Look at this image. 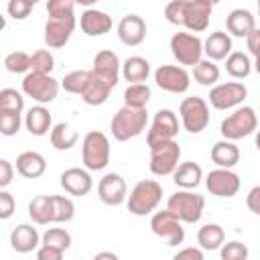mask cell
<instances>
[{
	"instance_id": "1",
	"label": "cell",
	"mask_w": 260,
	"mask_h": 260,
	"mask_svg": "<svg viewBox=\"0 0 260 260\" xmlns=\"http://www.w3.org/2000/svg\"><path fill=\"white\" fill-rule=\"evenodd\" d=\"M146 124H148L146 108H132V106L124 104V108H120L114 114V118L110 122V130L118 142H126L130 138L140 136L146 130Z\"/></svg>"
},
{
	"instance_id": "2",
	"label": "cell",
	"mask_w": 260,
	"mask_h": 260,
	"mask_svg": "<svg viewBox=\"0 0 260 260\" xmlns=\"http://www.w3.org/2000/svg\"><path fill=\"white\" fill-rule=\"evenodd\" d=\"M160 199H162V187L152 179H142L132 187L126 199V207L132 215H148L158 207Z\"/></svg>"
},
{
	"instance_id": "3",
	"label": "cell",
	"mask_w": 260,
	"mask_h": 260,
	"mask_svg": "<svg viewBox=\"0 0 260 260\" xmlns=\"http://www.w3.org/2000/svg\"><path fill=\"white\" fill-rule=\"evenodd\" d=\"M203 207H205L203 195H199L191 189H181V191L173 193L167 201V209L173 215H177L183 223H197L203 215Z\"/></svg>"
},
{
	"instance_id": "4",
	"label": "cell",
	"mask_w": 260,
	"mask_h": 260,
	"mask_svg": "<svg viewBox=\"0 0 260 260\" xmlns=\"http://www.w3.org/2000/svg\"><path fill=\"white\" fill-rule=\"evenodd\" d=\"M81 160L87 171H102L110 162V140L104 132L91 130L81 142Z\"/></svg>"
},
{
	"instance_id": "5",
	"label": "cell",
	"mask_w": 260,
	"mask_h": 260,
	"mask_svg": "<svg viewBox=\"0 0 260 260\" xmlns=\"http://www.w3.org/2000/svg\"><path fill=\"white\" fill-rule=\"evenodd\" d=\"M258 130V114L250 106L236 108L228 118L221 120L219 132L228 140H240Z\"/></svg>"
},
{
	"instance_id": "6",
	"label": "cell",
	"mask_w": 260,
	"mask_h": 260,
	"mask_svg": "<svg viewBox=\"0 0 260 260\" xmlns=\"http://www.w3.org/2000/svg\"><path fill=\"white\" fill-rule=\"evenodd\" d=\"M150 148V173L156 177H167L173 175L175 169L179 167V158H181V146L179 142L173 140H165V142H156Z\"/></svg>"
},
{
	"instance_id": "7",
	"label": "cell",
	"mask_w": 260,
	"mask_h": 260,
	"mask_svg": "<svg viewBox=\"0 0 260 260\" xmlns=\"http://www.w3.org/2000/svg\"><path fill=\"white\" fill-rule=\"evenodd\" d=\"M59 85L61 83L55 77H51V73L28 71L22 79V93L39 104H51L59 93Z\"/></svg>"
},
{
	"instance_id": "8",
	"label": "cell",
	"mask_w": 260,
	"mask_h": 260,
	"mask_svg": "<svg viewBox=\"0 0 260 260\" xmlns=\"http://www.w3.org/2000/svg\"><path fill=\"white\" fill-rule=\"evenodd\" d=\"M179 116L183 122V128L191 134H199L207 128L209 124V106L203 98L191 95L185 98L179 106Z\"/></svg>"
},
{
	"instance_id": "9",
	"label": "cell",
	"mask_w": 260,
	"mask_h": 260,
	"mask_svg": "<svg viewBox=\"0 0 260 260\" xmlns=\"http://www.w3.org/2000/svg\"><path fill=\"white\" fill-rule=\"evenodd\" d=\"M150 230L154 236H158L160 240L167 242V246H179L185 240V228L183 221L173 215L169 209L156 211L150 217Z\"/></svg>"
},
{
	"instance_id": "10",
	"label": "cell",
	"mask_w": 260,
	"mask_h": 260,
	"mask_svg": "<svg viewBox=\"0 0 260 260\" xmlns=\"http://www.w3.org/2000/svg\"><path fill=\"white\" fill-rule=\"evenodd\" d=\"M171 53L179 65H197L203 55V41L191 32H175L171 37Z\"/></svg>"
},
{
	"instance_id": "11",
	"label": "cell",
	"mask_w": 260,
	"mask_h": 260,
	"mask_svg": "<svg viewBox=\"0 0 260 260\" xmlns=\"http://www.w3.org/2000/svg\"><path fill=\"white\" fill-rule=\"evenodd\" d=\"M248 95V89L240 81H228V83H215L209 89V104L215 110H232L238 108Z\"/></svg>"
},
{
	"instance_id": "12",
	"label": "cell",
	"mask_w": 260,
	"mask_h": 260,
	"mask_svg": "<svg viewBox=\"0 0 260 260\" xmlns=\"http://www.w3.org/2000/svg\"><path fill=\"white\" fill-rule=\"evenodd\" d=\"M179 134V118L173 110H158L152 118V124L146 132V144L152 146L156 142L173 140Z\"/></svg>"
},
{
	"instance_id": "13",
	"label": "cell",
	"mask_w": 260,
	"mask_h": 260,
	"mask_svg": "<svg viewBox=\"0 0 260 260\" xmlns=\"http://www.w3.org/2000/svg\"><path fill=\"white\" fill-rule=\"evenodd\" d=\"M240 185H242L240 177L232 169H223V167L209 171L205 177V187L215 197H234L240 191Z\"/></svg>"
},
{
	"instance_id": "14",
	"label": "cell",
	"mask_w": 260,
	"mask_h": 260,
	"mask_svg": "<svg viewBox=\"0 0 260 260\" xmlns=\"http://www.w3.org/2000/svg\"><path fill=\"white\" fill-rule=\"evenodd\" d=\"M189 79L191 77L185 71V67H179V65H160L154 71L156 85L169 93H185L191 83Z\"/></svg>"
},
{
	"instance_id": "15",
	"label": "cell",
	"mask_w": 260,
	"mask_h": 260,
	"mask_svg": "<svg viewBox=\"0 0 260 260\" xmlns=\"http://www.w3.org/2000/svg\"><path fill=\"white\" fill-rule=\"evenodd\" d=\"M98 195H100L102 203H106V205H112V207L122 205L128 199V187H126L124 177L118 173L104 175L98 183Z\"/></svg>"
},
{
	"instance_id": "16",
	"label": "cell",
	"mask_w": 260,
	"mask_h": 260,
	"mask_svg": "<svg viewBox=\"0 0 260 260\" xmlns=\"http://www.w3.org/2000/svg\"><path fill=\"white\" fill-rule=\"evenodd\" d=\"M61 181V187L65 193L73 195V197H85L91 187H93V181H91V175L87 169H79V167H71V169H65L59 177Z\"/></svg>"
},
{
	"instance_id": "17",
	"label": "cell",
	"mask_w": 260,
	"mask_h": 260,
	"mask_svg": "<svg viewBox=\"0 0 260 260\" xmlns=\"http://www.w3.org/2000/svg\"><path fill=\"white\" fill-rule=\"evenodd\" d=\"M91 71L102 77L104 81H108L112 87L118 85V79H120V73H122V63L118 59V55L110 49H104L100 51L95 57H93V67Z\"/></svg>"
},
{
	"instance_id": "18",
	"label": "cell",
	"mask_w": 260,
	"mask_h": 260,
	"mask_svg": "<svg viewBox=\"0 0 260 260\" xmlns=\"http://www.w3.org/2000/svg\"><path fill=\"white\" fill-rule=\"evenodd\" d=\"M75 30V18H49L45 22V43L51 49H61L69 43Z\"/></svg>"
},
{
	"instance_id": "19",
	"label": "cell",
	"mask_w": 260,
	"mask_h": 260,
	"mask_svg": "<svg viewBox=\"0 0 260 260\" xmlns=\"http://www.w3.org/2000/svg\"><path fill=\"white\" fill-rule=\"evenodd\" d=\"M211 8H213V4H209V2H205V0H187L183 26L189 28L191 32H201V30H205V28L209 26Z\"/></svg>"
},
{
	"instance_id": "20",
	"label": "cell",
	"mask_w": 260,
	"mask_h": 260,
	"mask_svg": "<svg viewBox=\"0 0 260 260\" xmlns=\"http://www.w3.org/2000/svg\"><path fill=\"white\" fill-rule=\"evenodd\" d=\"M118 39L128 47H138L146 39V22L138 14H126L118 24Z\"/></svg>"
},
{
	"instance_id": "21",
	"label": "cell",
	"mask_w": 260,
	"mask_h": 260,
	"mask_svg": "<svg viewBox=\"0 0 260 260\" xmlns=\"http://www.w3.org/2000/svg\"><path fill=\"white\" fill-rule=\"evenodd\" d=\"M79 26L87 37H102L112 30V16L98 8H87L79 18Z\"/></svg>"
},
{
	"instance_id": "22",
	"label": "cell",
	"mask_w": 260,
	"mask_h": 260,
	"mask_svg": "<svg viewBox=\"0 0 260 260\" xmlns=\"http://www.w3.org/2000/svg\"><path fill=\"white\" fill-rule=\"evenodd\" d=\"M39 244H41V236L37 228H32L30 223H20L10 232V246L18 254H28L37 250Z\"/></svg>"
},
{
	"instance_id": "23",
	"label": "cell",
	"mask_w": 260,
	"mask_h": 260,
	"mask_svg": "<svg viewBox=\"0 0 260 260\" xmlns=\"http://www.w3.org/2000/svg\"><path fill=\"white\" fill-rule=\"evenodd\" d=\"M45 171H47V160L41 152L26 150L16 156V173L22 175L24 179H39L45 175Z\"/></svg>"
},
{
	"instance_id": "24",
	"label": "cell",
	"mask_w": 260,
	"mask_h": 260,
	"mask_svg": "<svg viewBox=\"0 0 260 260\" xmlns=\"http://www.w3.org/2000/svg\"><path fill=\"white\" fill-rule=\"evenodd\" d=\"M24 126L26 130L32 134V136H45L53 130V118H51V112L39 104V106H32L26 114H24Z\"/></svg>"
},
{
	"instance_id": "25",
	"label": "cell",
	"mask_w": 260,
	"mask_h": 260,
	"mask_svg": "<svg viewBox=\"0 0 260 260\" xmlns=\"http://www.w3.org/2000/svg\"><path fill=\"white\" fill-rule=\"evenodd\" d=\"M225 26H228V32L230 35L244 39V37H248L256 28V20H254V16H252L250 10H246V8H234L228 14V18H225Z\"/></svg>"
},
{
	"instance_id": "26",
	"label": "cell",
	"mask_w": 260,
	"mask_h": 260,
	"mask_svg": "<svg viewBox=\"0 0 260 260\" xmlns=\"http://www.w3.org/2000/svg\"><path fill=\"white\" fill-rule=\"evenodd\" d=\"M203 179V171L197 162L193 160H185L181 162L175 173H173V183L179 187V189H197L199 183Z\"/></svg>"
},
{
	"instance_id": "27",
	"label": "cell",
	"mask_w": 260,
	"mask_h": 260,
	"mask_svg": "<svg viewBox=\"0 0 260 260\" xmlns=\"http://www.w3.org/2000/svg\"><path fill=\"white\" fill-rule=\"evenodd\" d=\"M203 53L211 59V61H221L232 53V39L228 32L223 30H215L211 32L205 41H203Z\"/></svg>"
},
{
	"instance_id": "28",
	"label": "cell",
	"mask_w": 260,
	"mask_h": 260,
	"mask_svg": "<svg viewBox=\"0 0 260 260\" xmlns=\"http://www.w3.org/2000/svg\"><path fill=\"white\" fill-rule=\"evenodd\" d=\"M211 160L217 165V167H223V169H232L240 162V148L234 144V140H219L211 146Z\"/></svg>"
},
{
	"instance_id": "29",
	"label": "cell",
	"mask_w": 260,
	"mask_h": 260,
	"mask_svg": "<svg viewBox=\"0 0 260 260\" xmlns=\"http://www.w3.org/2000/svg\"><path fill=\"white\" fill-rule=\"evenodd\" d=\"M148 75H150V63L140 55H132L122 63V77L128 83H144Z\"/></svg>"
},
{
	"instance_id": "30",
	"label": "cell",
	"mask_w": 260,
	"mask_h": 260,
	"mask_svg": "<svg viewBox=\"0 0 260 260\" xmlns=\"http://www.w3.org/2000/svg\"><path fill=\"white\" fill-rule=\"evenodd\" d=\"M28 217L39 225L53 223V197L51 195H37L28 203Z\"/></svg>"
},
{
	"instance_id": "31",
	"label": "cell",
	"mask_w": 260,
	"mask_h": 260,
	"mask_svg": "<svg viewBox=\"0 0 260 260\" xmlns=\"http://www.w3.org/2000/svg\"><path fill=\"white\" fill-rule=\"evenodd\" d=\"M112 89H114V87H112L108 81H104L102 77H98V75L93 73L89 85H87L85 91L81 93V100H83L87 106H102V104H106V100L110 98V91H112Z\"/></svg>"
},
{
	"instance_id": "32",
	"label": "cell",
	"mask_w": 260,
	"mask_h": 260,
	"mask_svg": "<svg viewBox=\"0 0 260 260\" xmlns=\"http://www.w3.org/2000/svg\"><path fill=\"white\" fill-rule=\"evenodd\" d=\"M197 242H199V246H201L203 250L213 252V250H217V248L223 246V242H225V232H223V228H221L219 223H205V225L199 228V232H197Z\"/></svg>"
},
{
	"instance_id": "33",
	"label": "cell",
	"mask_w": 260,
	"mask_h": 260,
	"mask_svg": "<svg viewBox=\"0 0 260 260\" xmlns=\"http://www.w3.org/2000/svg\"><path fill=\"white\" fill-rule=\"evenodd\" d=\"M49 136H51V144H53L57 150H69V148H73L75 142H77V138H79L77 130H73V128H71L69 124H65V122L55 124L53 130L49 132Z\"/></svg>"
},
{
	"instance_id": "34",
	"label": "cell",
	"mask_w": 260,
	"mask_h": 260,
	"mask_svg": "<svg viewBox=\"0 0 260 260\" xmlns=\"http://www.w3.org/2000/svg\"><path fill=\"white\" fill-rule=\"evenodd\" d=\"M225 71L234 77V79H244L250 75L252 71V63H250V57L242 51H234L225 57Z\"/></svg>"
},
{
	"instance_id": "35",
	"label": "cell",
	"mask_w": 260,
	"mask_h": 260,
	"mask_svg": "<svg viewBox=\"0 0 260 260\" xmlns=\"http://www.w3.org/2000/svg\"><path fill=\"white\" fill-rule=\"evenodd\" d=\"M193 77L199 85L213 87L219 81V67L211 59H201L197 65H193Z\"/></svg>"
},
{
	"instance_id": "36",
	"label": "cell",
	"mask_w": 260,
	"mask_h": 260,
	"mask_svg": "<svg viewBox=\"0 0 260 260\" xmlns=\"http://www.w3.org/2000/svg\"><path fill=\"white\" fill-rule=\"evenodd\" d=\"M91 77H93V71L77 69V71L67 73V75L61 79V87H63L67 93H77V95H81V93L85 91V87L89 85Z\"/></svg>"
},
{
	"instance_id": "37",
	"label": "cell",
	"mask_w": 260,
	"mask_h": 260,
	"mask_svg": "<svg viewBox=\"0 0 260 260\" xmlns=\"http://www.w3.org/2000/svg\"><path fill=\"white\" fill-rule=\"evenodd\" d=\"M150 87L146 83H128L124 89V104L132 108H146L150 102Z\"/></svg>"
},
{
	"instance_id": "38",
	"label": "cell",
	"mask_w": 260,
	"mask_h": 260,
	"mask_svg": "<svg viewBox=\"0 0 260 260\" xmlns=\"http://www.w3.org/2000/svg\"><path fill=\"white\" fill-rule=\"evenodd\" d=\"M53 197V223H67L75 215V205L69 197L51 195Z\"/></svg>"
},
{
	"instance_id": "39",
	"label": "cell",
	"mask_w": 260,
	"mask_h": 260,
	"mask_svg": "<svg viewBox=\"0 0 260 260\" xmlns=\"http://www.w3.org/2000/svg\"><path fill=\"white\" fill-rule=\"evenodd\" d=\"M0 110L2 112H22L24 110V98L20 91L12 87L0 89Z\"/></svg>"
},
{
	"instance_id": "40",
	"label": "cell",
	"mask_w": 260,
	"mask_h": 260,
	"mask_svg": "<svg viewBox=\"0 0 260 260\" xmlns=\"http://www.w3.org/2000/svg\"><path fill=\"white\" fill-rule=\"evenodd\" d=\"M41 244L55 246V248H61V250H69V246H71V234L67 230H63V228H49L41 236Z\"/></svg>"
},
{
	"instance_id": "41",
	"label": "cell",
	"mask_w": 260,
	"mask_h": 260,
	"mask_svg": "<svg viewBox=\"0 0 260 260\" xmlns=\"http://www.w3.org/2000/svg\"><path fill=\"white\" fill-rule=\"evenodd\" d=\"M4 67L10 73H26L30 71V55L24 51H12L4 57Z\"/></svg>"
},
{
	"instance_id": "42",
	"label": "cell",
	"mask_w": 260,
	"mask_h": 260,
	"mask_svg": "<svg viewBox=\"0 0 260 260\" xmlns=\"http://www.w3.org/2000/svg\"><path fill=\"white\" fill-rule=\"evenodd\" d=\"M75 0H47L49 18H75Z\"/></svg>"
},
{
	"instance_id": "43",
	"label": "cell",
	"mask_w": 260,
	"mask_h": 260,
	"mask_svg": "<svg viewBox=\"0 0 260 260\" xmlns=\"http://www.w3.org/2000/svg\"><path fill=\"white\" fill-rule=\"evenodd\" d=\"M55 67V59L47 49H39L30 55V71L35 73H51Z\"/></svg>"
},
{
	"instance_id": "44",
	"label": "cell",
	"mask_w": 260,
	"mask_h": 260,
	"mask_svg": "<svg viewBox=\"0 0 260 260\" xmlns=\"http://www.w3.org/2000/svg\"><path fill=\"white\" fill-rule=\"evenodd\" d=\"M22 118L20 112H2L0 110V132L4 136H14L20 130Z\"/></svg>"
},
{
	"instance_id": "45",
	"label": "cell",
	"mask_w": 260,
	"mask_h": 260,
	"mask_svg": "<svg viewBox=\"0 0 260 260\" xmlns=\"http://www.w3.org/2000/svg\"><path fill=\"white\" fill-rule=\"evenodd\" d=\"M185 6H187V0H171V2L165 6V18H167L171 24L183 26V20H185Z\"/></svg>"
},
{
	"instance_id": "46",
	"label": "cell",
	"mask_w": 260,
	"mask_h": 260,
	"mask_svg": "<svg viewBox=\"0 0 260 260\" xmlns=\"http://www.w3.org/2000/svg\"><path fill=\"white\" fill-rule=\"evenodd\" d=\"M221 260H246L248 258V248L246 244L234 240V242H228L221 246Z\"/></svg>"
},
{
	"instance_id": "47",
	"label": "cell",
	"mask_w": 260,
	"mask_h": 260,
	"mask_svg": "<svg viewBox=\"0 0 260 260\" xmlns=\"http://www.w3.org/2000/svg\"><path fill=\"white\" fill-rule=\"evenodd\" d=\"M6 10H8V16H12L14 20H24L30 14L32 4L26 0H8Z\"/></svg>"
},
{
	"instance_id": "48",
	"label": "cell",
	"mask_w": 260,
	"mask_h": 260,
	"mask_svg": "<svg viewBox=\"0 0 260 260\" xmlns=\"http://www.w3.org/2000/svg\"><path fill=\"white\" fill-rule=\"evenodd\" d=\"M246 45H248V51H250L252 57H254V69H256V73L260 75V28H254V30L246 37Z\"/></svg>"
},
{
	"instance_id": "49",
	"label": "cell",
	"mask_w": 260,
	"mask_h": 260,
	"mask_svg": "<svg viewBox=\"0 0 260 260\" xmlns=\"http://www.w3.org/2000/svg\"><path fill=\"white\" fill-rule=\"evenodd\" d=\"M14 209H16L14 197H12L6 189H2V191H0V219H8V217L14 213Z\"/></svg>"
},
{
	"instance_id": "50",
	"label": "cell",
	"mask_w": 260,
	"mask_h": 260,
	"mask_svg": "<svg viewBox=\"0 0 260 260\" xmlns=\"http://www.w3.org/2000/svg\"><path fill=\"white\" fill-rule=\"evenodd\" d=\"M63 254H65V250L55 248V246H47V244H41L37 248V260H61Z\"/></svg>"
},
{
	"instance_id": "51",
	"label": "cell",
	"mask_w": 260,
	"mask_h": 260,
	"mask_svg": "<svg viewBox=\"0 0 260 260\" xmlns=\"http://www.w3.org/2000/svg\"><path fill=\"white\" fill-rule=\"evenodd\" d=\"M12 177H14V167L10 160L2 158L0 160V189H6L10 183H12Z\"/></svg>"
},
{
	"instance_id": "52",
	"label": "cell",
	"mask_w": 260,
	"mask_h": 260,
	"mask_svg": "<svg viewBox=\"0 0 260 260\" xmlns=\"http://www.w3.org/2000/svg\"><path fill=\"white\" fill-rule=\"evenodd\" d=\"M246 205H248V209H250L252 213L260 215V185H256V187H252V189L248 191Z\"/></svg>"
},
{
	"instance_id": "53",
	"label": "cell",
	"mask_w": 260,
	"mask_h": 260,
	"mask_svg": "<svg viewBox=\"0 0 260 260\" xmlns=\"http://www.w3.org/2000/svg\"><path fill=\"white\" fill-rule=\"evenodd\" d=\"M185 258H189V260H203V248L201 250L199 248H183V250H179L175 254V260H185Z\"/></svg>"
},
{
	"instance_id": "54",
	"label": "cell",
	"mask_w": 260,
	"mask_h": 260,
	"mask_svg": "<svg viewBox=\"0 0 260 260\" xmlns=\"http://www.w3.org/2000/svg\"><path fill=\"white\" fill-rule=\"evenodd\" d=\"M100 258H110V260H116L118 256H116L114 252H98V254H95V260H100Z\"/></svg>"
},
{
	"instance_id": "55",
	"label": "cell",
	"mask_w": 260,
	"mask_h": 260,
	"mask_svg": "<svg viewBox=\"0 0 260 260\" xmlns=\"http://www.w3.org/2000/svg\"><path fill=\"white\" fill-rule=\"evenodd\" d=\"M98 0H75V4H79V6H91V4H95Z\"/></svg>"
},
{
	"instance_id": "56",
	"label": "cell",
	"mask_w": 260,
	"mask_h": 260,
	"mask_svg": "<svg viewBox=\"0 0 260 260\" xmlns=\"http://www.w3.org/2000/svg\"><path fill=\"white\" fill-rule=\"evenodd\" d=\"M254 144H256V148L260 150V130H256V138H254Z\"/></svg>"
},
{
	"instance_id": "57",
	"label": "cell",
	"mask_w": 260,
	"mask_h": 260,
	"mask_svg": "<svg viewBox=\"0 0 260 260\" xmlns=\"http://www.w3.org/2000/svg\"><path fill=\"white\" fill-rule=\"evenodd\" d=\"M205 2H209V4H213V6H215V4L219 2V0H205Z\"/></svg>"
},
{
	"instance_id": "58",
	"label": "cell",
	"mask_w": 260,
	"mask_h": 260,
	"mask_svg": "<svg viewBox=\"0 0 260 260\" xmlns=\"http://www.w3.org/2000/svg\"><path fill=\"white\" fill-rule=\"evenodd\" d=\"M26 2H30V4H32V6H35V4H37V2H39V0H26Z\"/></svg>"
},
{
	"instance_id": "59",
	"label": "cell",
	"mask_w": 260,
	"mask_h": 260,
	"mask_svg": "<svg viewBox=\"0 0 260 260\" xmlns=\"http://www.w3.org/2000/svg\"><path fill=\"white\" fill-rule=\"evenodd\" d=\"M258 14H260V0H258Z\"/></svg>"
}]
</instances>
